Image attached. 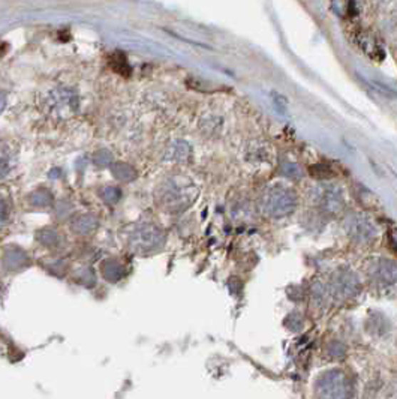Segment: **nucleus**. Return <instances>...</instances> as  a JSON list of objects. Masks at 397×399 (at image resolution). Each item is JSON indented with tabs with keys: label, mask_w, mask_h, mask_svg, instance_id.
Segmentation results:
<instances>
[{
	"label": "nucleus",
	"mask_w": 397,
	"mask_h": 399,
	"mask_svg": "<svg viewBox=\"0 0 397 399\" xmlns=\"http://www.w3.org/2000/svg\"><path fill=\"white\" fill-rule=\"evenodd\" d=\"M4 212H5V207L2 204V202H0V219H2V215H4Z\"/></svg>",
	"instance_id": "f8f14e48"
},
{
	"label": "nucleus",
	"mask_w": 397,
	"mask_h": 399,
	"mask_svg": "<svg viewBox=\"0 0 397 399\" xmlns=\"http://www.w3.org/2000/svg\"><path fill=\"white\" fill-rule=\"evenodd\" d=\"M8 162H9L8 156L4 152H0V175L5 173V171H8V168H9Z\"/></svg>",
	"instance_id": "9b49d317"
},
{
	"label": "nucleus",
	"mask_w": 397,
	"mask_h": 399,
	"mask_svg": "<svg viewBox=\"0 0 397 399\" xmlns=\"http://www.w3.org/2000/svg\"><path fill=\"white\" fill-rule=\"evenodd\" d=\"M369 274L373 279L381 284H396L397 282V264L387 260L379 259L372 263Z\"/></svg>",
	"instance_id": "423d86ee"
},
{
	"label": "nucleus",
	"mask_w": 397,
	"mask_h": 399,
	"mask_svg": "<svg viewBox=\"0 0 397 399\" xmlns=\"http://www.w3.org/2000/svg\"><path fill=\"white\" fill-rule=\"evenodd\" d=\"M315 202L316 204L330 215H336L345 207V198L341 188L334 187V185H324L319 187L315 192Z\"/></svg>",
	"instance_id": "39448f33"
},
{
	"label": "nucleus",
	"mask_w": 397,
	"mask_h": 399,
	"mask_svg": "<svg viewBox=\"0 0 397 399\" xmlns=\"http://www.w3.org/2000/svg\"><path fill=\"white\" fill-rule=\"evenodd\" d=\"M352 0H331V6L337 12V16H346L351 11Z\"/></svg>",
	"instance_id": "6e6552de"
},
{
	"label": "nucleus",
	"mask_w": 397,
	"mask_h": 399,
	"mask_svg": "<svg viewBox=\"0 0 397 399\" xmlns=\"http://www.w3.org/2000/svg\"><path fill=\"white\" fill-rule=\"evenodd\" d=\"M262 210L270 218H285L296 210L297 195L285 185H272L262 195Z\"/></svg>",
	"instance_id": "f257e3e1"
},
{
	"label": "nucleus",
	"mask_w": 397,
	"mask_h": 399,
	"mask_svg": "<svg viewBox=\"0 0 397 399\" xmlns=\"http://www.w3.org/2000/svg\"><path fill=\"white\" fill-rule=\"evenodd\" d=\"M361 289L359 276L348 269H341L331 278V293L339 301H346L359 294Z\"/></svg>",
	"instance_id": "7ed1b4c3"
},
{
	"label": "nucleus",
	"mask_w": 397,
	"mask_h": 399,
	"mask_svg": "<svg viewBox=\"0 0 397 399\" xmlns=\"http://www.w3.org/2000/svg\"><path fill=\"white\" fill-rule=\"evenodd\" d=\"M311 175L318 179H326L333 176V171L327 165H316V167H311Z\"/></svg>",
	"instance_id": "1a4fd4ad"
},
{
	"label": "nucleus",
	"mask_w": 397,
	"mask_h": 399,
	"mask_svg": "<svg viewBox=\"0 0 397 399\" xmlns=\"http://www.w3.org/2000/svg\"><path fill=\"white\" fill-rule=\"evenodd\" d=\"M315 390L322 398H346L351 395V383L342 370H329L318 378Z\"/></svg>",
	"instance_id": "f03ea898"
},
{
	"label": "nucleus",
	"mask_w": 397,
	"mask_h": 399,
	"mask_svg": "<svg viewBox=\"0 0 397 399\" xmlns=\"http://www.w3.org/2000/svg\"><path fill=\"white\" fill-rule=\"evenodd\" d=\"M119 195H120V192L117 191L115 188H107L105 190V200H107V202H115V200L119 198Z\"/></svg>",
	"instance_id": "9d476101"
},
{
	"label": "nucleus",
	"mask_w": 397,
	"mask_h": 399,
	"mask_svg": "<svg viewBox=\"0 0 397 399\" xmlns=\"http://www.w3.org/2000/svg\"><path fill=\"white\" fill-rule=\"evenodd\" d=\"M345 232L359 244H367L376 237V227L371 218H367L360 213L351 215L345 219Z\"/></svg>",
	"instance_id": "20e7f679"
},
{
	"label": "nucleus",
	"mask_w": 397,
	"mask_h": 399,
	"mask_svg": "<svg viewBox=\"0 0 397 399\" xmlns=\"http://www.w3.org/2000/svg\"><path fill=\"white\" fill-rule=\"evenodd\" d=\"M357 42H359V46L361 47V50L367 54V56H371L372 59H376V61H382L384 59V51H382V48L379 47V44L376 42V39L373 36H369V35H366V33H361L359 38H357Z\"/></svg>",
	"instance_id": "0eeeda50"
},
{
	"label": "nucleus",
	"mask_w": 397,
	"mask_h": 399,
	"mask_svg": "<svg viewBox=\"0 0 397 399\" xmlns=\"http://www.w3.org/2000/svg\"><path fill=\"white\" fill-rule=\"evenodd\" d=\"M2 107H4V101H2V99H0V110H2Z\"/></svg>",
	"instance_id": "ddd939ff"
}]
</instances>
